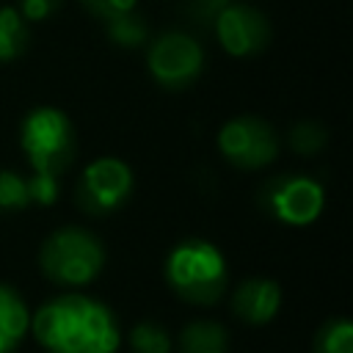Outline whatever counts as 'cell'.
Masks as SVG:
<instances>
[{"label": "cell", "instance_id": "cell-1", "mask_svg": "<svg viewBox=\"0 0 353 353\" xmlns=\"http://www.w3.org/2000/svg\"><path fill=\"white\" fill-rule=\"evenodd\" d=\"M30 331L47 353H116L121 331L113 309L83 292H63L30 314Z\"/></svg>", "mask_w": 353, "mask_h": 353}, {"label": "cell", "instance_id": "cell-2", "mask_svg": "<svg viewBox=\"0 0 353 353\" xmlns=\"http://www.w3.org/2000/svg\"><path fill=\"white\" fill-rule=\"evenodd\" d=\"M168 287L188 303L212 306L226 290V256L210 240L190 237L176 243L163 265Z\"/></svg>", "mask_w": 353, "mask_h": 353}, {"label": "cell", "instance_id": "cell-3", "mask_svg": "<svg viewBox=\"0 0 353 353\" xmlns=\"http://www.w3.org/2000/svg\"><path fill=\"white\" fill-rule=\"evenodd\" d=\"M41 273L61 287H85L105 268V245L85 226H61L39 248Z\"/></svg>", "mask_w": 353, "mask_h": 353}, {"label": "cell", "instance_id": "cell-4", "mask_svg": "<svg viewBox=\"0 0 353 353\" xmlns=\"http://www.w3.org/2000/svg\"><path fill=\"white\" fill-rule=\"evenodd\" d=\"M19 146L33 171L63 174L77 154V132L61 108L36 105L19 124Z\"/></svg>", "mask_w": 353, "mask_h": 353}, {"label": "cell", "instance_id": "cell-5", "mask_svg": "<svg viewBox=\"0 0 353 353\" xmlns=\"http://www.w3.org/2000/svg\"><path fill=\"white\" fill-rule=\"evenodd\" d=\"M146 72L165 91H188L204 72V47L185 30H163L146 41Z\"/></svg>", "mask_w": 353, "mask_h": 353}, {"label": "cell", "instance_id": "cell-6", "mask_svg": "<svg viewBox=\"0 0 353 353\" xmlns=\"http://www.w3.org/2000/svg\"><path fill=\"white\" fill-rule=\"evenodd\" d=\"M218 152L234 168L256 171V168L270 165L279 157L281 141H279V132L270 121L251 116V113H243V116H232L229 121L221 124Z\"/></svg>", "mask_w": 353, "mask_h": 353}, {"label": "cell", "instance_id": "cell-7", "mask_svg": "<svg viewBox=\"0 0 353 353\" xmlns=\"http://www.w3.org/2000/svg\"><path fill=\"white\" fill-rule=\"evenodd\" d=\"M135 190V174L132 168L113 154L94 157L74 188V199L83 212L88 215H110L121 210Z\"/></svg>", "mask_w": 353, "mask_h": 353}, {"label": "cell", "instance_id": "cell-8", "mask_svg": "<svg viewBox=\"0 0 353 353\" xmlns=\"http://www.w3.org/2000/svg\"><path fill=\"white\" fill-rule=\"evenodd\" d=\"M265 210L284 226H309L325 207V190L306 174H279L265 185Z\"/></svg>", "mask_w": 353, "mask_h": 353}, {"label": "cell", "instance_id": "cell-9", "mask_svg": "<svg viewBox=\"0 0 353 353\" xmlns=\"http://www.w3.org/2000/svg\"><path fill=\"white\" fill-rule=\"evenodd\" d=\"M212 28L215 36L221 41V47L232 55V58H251L259 55L268 44H270V22L268 17L248 6V3H226L215 11L212 17Z\"/></svg>", "mask_w": 353, "mask_h": 353}, {"label": "cell", "instance_id": "cell-10", "mask_svg": "<svg viewBox=\"0 0 353 353\" xmlns=\"http://www.w3.org/2000/svg\"><path fill=\"white\" fill-rule=\"evenodd\" d=\"M281 306V287L273 279L251 276L234 287L232 312L248 325H265L279 314Z\"/></svg>", "mask_w": 353, "mask_h": 353}, {"label": "cell", "instance_id": "cell-11", "mask_svg": "<svg viewBox=\"0 0 353 353\" xmlns=\"http://www.w3.org/2000/svg\"><path fill=\"white\" fill-rule=\"evenodd\" d=\"M30 331V312L25 298L0 281V353H14Z\"/></svg>", "mask_w": 353, "mask_h": 353}, {"label": "cell", "instance_id": "cell-12", "mask_svg": "<svg viewBox=\"0 0 353 353\" xmlns=\"http://www.w3.org/2000/svg\"><path fill=\"white\" fill-rule=\"evenodd\" d=\"M179 353H226L229 334L215 320H193L179 334Z\"/></svg>", "mask_w": 353, "mask_h": 353}, {"label": "cell", "instance_id": "cell-13", "mask_svg": "<svg viewBox=\"0 0 353 353\" xmlns=\"http://www.w3.org/2000/svg\"><path fill=\"white\" fill-rule=\"evenodd\" d=\"M28 47V22L17 6H0V63L17 61Z\"/></svg>", "mask_w": 353, "mask_h": 353}, {"label": "cell", "instance_id": "cell-14", "mask_svg": "<svg viewBox=\"0 0 353 353\" xmlns=\"http://www.w3.org/2000/svg\"><path fill=\"white\" fill-rule=\"evenodd\" d=\"M105 33L113 44L130 50V47H141L149 41V28H146V19L135 11H127V14H119L113 19H105Z\"/></svg>", "mask_w": 353, "mask_h": 353}, {"label": "cell", "instance_id": "cell-15", "mask_svg": "<svg viewBox=\"0 0 353 353\" xmlns=\"http://www.w3.org/2000/svg\"><path fill=\"white\" fill-rule=\"evenodd\" d=\"M312 353H353V325L347 317H334L328 320L314 342H312Z\"/></svg>", "mask_w": 353, "mask_h": 353}, {"label": "cell", "instance_id": "cell-16", "mask_svg": "<svg viewBox=\"0 0 353 353\" xmlns=\"http://www.w3.org/2000/svg\"><path fill=\"white\" fill-rule=\"evenodd\" d=\"M130 347L135 353H171V334L154 323V320H141L130 328Z\"/></svg>", "mask_w": 353, "mask_h": 353}, {"label": "cell", "instance_id": "cell-17", "mask_svg": "<svg viewBox=\"0 0 353 353\" xmlns=\"http://www.w3.org/2000/svg\"><path fill=\"white\" fill-rule=\"evenodd\" d=\"M28 185L25 176L14 168H0V212H19L28 210Z\"/></svg>", "mask_w": 353, "mask_h": 353}, {"label": "cell", "instance_id": "cell-18", "mask_svg": "<svg viewBox=\"0 0 353 353\" xmlns=\"http://www.w3.org/2000/svg\"><path fill=\"white\" fill-rule=\"evenodd\" d=\"M325 143H328V132L317 121H298L290 130V146H292V152H298L303 157H312V154L323 152Z\"/></svg>", "mask_w": 353, "mask_h": 353}, {"label": "cell", "instance_id": "cell-19", "mask_svg": "<svg viewBox=\"0 0 353 353\" xmlns=\"http://www.w3.org/2000/svg\"><path fill=\"white\" fill-rule=\"evenodd\" d=\"M28 185V199L36 207H52L61 196V179L58 174H44V171H33L30 176H25Z\"/></svg>", "mask_w": 353, "mask_h": 353}, {"label": "cell", "instance_id": "cell-20", "mask_svg": "<svg viewBox=\"0 0 353 353\" xmlns=\"http://www.w3.org/2000/svg\"><path fill=\"white\" fill-rule=\"evenodd\" d=\"M83 8L88 14H94L97 19H113L119 14H127V11H135V3L138 0H80Z\"/></svg>", "mask_w": 353, "mask_h": 353}, {"label": "cell", "instance_id": "cell-21", "mask_svg": "<svg viewBox=\"0 0 353 353\" xmlns=\"http://www.w3.org/2000/svg\"><path fill=\"white\" fill-rule=\"evenodd\" d=\"M61 8V0H19L17 11L25 17V22H44Z\"/></svg>", "mask_w": 353, "mask_h": 353}, {"label": "cell", "instance_id": "cell-22", "mask_svg": "<svg viewBox=\"0 0 353 353\" xmlns=\"http://www.w3.org/2000/svg\"><path fill=\"white\" fill-rule=\"evenodd\" d=\"M226 3H232V0H193V8L201 14V17H215V11L221 8V6H226Z\"/></svg>", "mask_w": 353, "mask_h": 353}]
</instances>
